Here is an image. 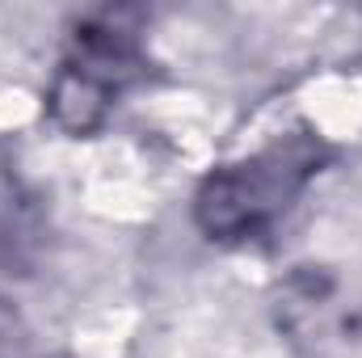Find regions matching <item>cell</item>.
<instances>
[{"mask_svg": "<svg viewBox=\"0 0 362 358\" xmlns=\"http://www.w3.org/2000/svg\"><path fill=\"white\" fill-rule=\"evenodd\" d=\"M139 17L131 8L97 13L85 25H76L72 47L51 81V118L68 135L97 131L118 97L135 85L144 72V47H139Z\"/></svg>", "mask_w": 362, "mask_h": 358, "instance_id": "obj_2", "label": "cell"}, {"mask_svg": "<svg viewBox=\"0 0 362 358\" xmlns=\"http://www.w3.org/2000/svg\"><path fill=\"white\" fill-rule=\"evenodd\" d=\"M325 148L308 135H291L270 144L257 156L215 169L194 198V219L211 241L236 245L270 232L274 219L303 194V185L320 173Z\"/></svg>", "mask_w": 362, "mask_h": 358, "instance_id": "obj_1", "label": "cell"}, {"mask_svg": "<svg viewBox=\"0 0 362 358\" xmlns=\"http://www.w3.org/2000/svg\"><path fill=\"white\" fill-rule=\"evenodd\" d=\"M13 329H17V325H13V312L0 308V358L13 350Z\"/></svg>", "mask_w": 362, "mask_h": 358, "instance_id": "obj_3", "label": "cell"}]
</instances>
